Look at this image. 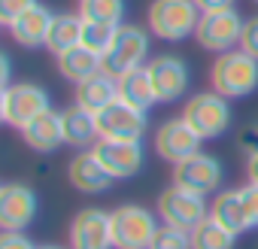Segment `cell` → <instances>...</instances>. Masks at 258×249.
Segmentation results:
<instances>
[{"instance_id":"obj_1","label":"cell","mask_w":258,"mask_h":249,"mask_svg":"<svg viewBox=\"0 0 258 249\" xmlns=\"http://www.w3.org/2000/svg\"><path fill=\"white\" fill-rule=\"evenodd\" d=\"M210 82L222 97H249L258 88V58L243 49L222 52L210 67Z\"/></svg>"},{"instance_id":"obj_2","label":"cell","mask_w":258,"mask_h":249,"mask_svg":"<svg viewBox=\"0 0 258 249\" xmlns=\"http://www.w3.org/2000/svg\"><path fill=\"white\" fill-rule=\"evenodd\" d=\"M115 249H149L158 234V216L140 204H121L109 213Z\"/></svg>"},{"instance_id":"obj_3","label":"cell","mask_w":258,"mask_h":249,"mask_svg":"<svg viewBox=\"0 0 258 249\" xmlns=\"http://www.w3.org/2000/svg\"><path fill=\"white\" fill-rule=\"evenodd\" d=\"M201 22V10L195 0H152L149 7V31L164 43H179L195 37Z\"/></svg>"},{"instance_id":"obj_4","label":"cell","mask_w":258,"mask_h":249,"mask_svg":"<svg viewBox=\"0 0 258 249\" xmlns=\"http://www.w3.org/2000/svg\"><path fill=\"white\" fill-rule=\"evenodd\" d=\"M146 55H149V34L140 25H118L112 46L100 58V67L103 73L121 79L124 73L140 70L146 64Z\"/></svg>"},{"instance_id":"obj_5","label":"cell","mask_w":258,"mask_h":249,"mask_svg":"<svg viewBox=\"0 0 258 249\" xmlns=\"http://www.w3.org/2000/svg\"><path fill=\"white\" fill-rule=\"evenodd\" d=\"M210 216L219 219L234 234L255 231L258 228V185L249 182V185H240V189L219 192L216 201L210 204Z\"/></svg>"},{"instance_id":"obj_6","label":"cell","mask_w":258,"mask_h":249,"mask_svg":"<svg viewBox=\"0 0 258 249\" xmlns=\"http://www.w3.org/2000/svg\"><path fill=\"white\" fill-rule=\"evenodd\" d=\"M182 118L195 128V134L201 140H216V137H222L228 131V125H231V103L219 91H201V94L185 100Z\"/></svg>"},{"instance_id":"obj_7","label":"cell","mask_w":258,"mask_h":249,"mask_svg":"<svg viewBox=\"0 0 258 249\" xmlns=\"http://www.w3.org/2000/svg\"><path fill=\"white\" fill-rule=\"evenodd\" d=\"M46 109H52V100H49V91L37 82H19L0 91V115L10 128L22 131L25 125H31Z\"/></svg>"},{"instance_id":"obj_8","label":"cell","mask_w":258,"mask_h":249,"mask_svg":"<svg viewBox=\"0 0 258 249\" xmlns=\"http://www.w3.org/2000/svg\"><path fill=\"white\" fill-rule=\"evenodd\" d=\"M243 16L228 7V10H213V13H201V22H198V31H195V40L201 49H210L216 55L222 52H231V49H240V37H243Z\"/></svg>"},{"instance_id":"obj_9","label":"cell","mask_w":258,"mask_h":249,"mask_svg":"<svg viewBox=\"0 0 258 249\" xmlns=\"http://www.w3.org/2000/svg\"><path fill=\"white\" fill-rule=\"evenodd\" d=\"M158 219L164 225H173V228H185V231H195L207 216H210V207L204 201V195H195L188 189H179V185H170L158 195Z\"/></svg>"},{"instance_id":"obj_10","label":"cell","mask_w":258,"mask_h":249,"mask_svg":"<svg viewBox=\"0 0 258 249\" xmlns=\"http://www.w3.org/2000/svg\"><path fill=\"white\" fill-rule=\"evenodd\" d=\"M146 115L143 109L124 103L121 97L112 100L109 106H103L97 112V131H100V140H143L146 134Z\"/></svg>"},{"instance_id":"obj_11","label":"cell","mask_w":258,"mask_h":249,"mask_svg":"<svg viewBox=\"0 0 258 249\" xmlns=\"http://www.w3.org/2000/svg\"><path fill=\"white\" fill-rule=\"evenodd\" d=\"M152 143H155V152H158L164 161L179 164V161L198 155L204 140L195 134V128H191V125H188L182 115H176V118H164V121L158 125V131H155Z\"/></svg>"},{"instance_id":"obj_12","label":"cell","mask_w":258,"mask_h":249,"mask_svg":"<svg viewBox=\"0 0 258 249\" xmlns=\"http://www.w3.org/2000/svg\"><path fill=\"white\" fill-rule=\"evenodd\" d=\"M222 176H225L222 161L216 155H207V152H198V155L173 164V185L188 189L195 195H213V192H219Z\"/></svg>"},{"instance_id":"obj_13","label":"cell","mask_w":258,"mask_h":249,"mask_svg":"<svg viewBox=\"0 0 258 249\" xmlns=\"http://www.w3.org/2000/svg\"><path fill=\"white\" fill-rule=\"evenodd\" d=\"M146 70L152 76V88H155L158 103H176L179 97H185L191 73L179 55H158L146 64Z\"/></svg>"},{"instance_id":"obj_14","label":"cell","mask_w":258,"mask_h":249,"mask_svg":"<svg viewBox=\"0 0 258 249\" xmlns=\"http://www.w3.org/2000/svg\"><path fill=\"white\" fill-rule=\"evenodd\" d=\"M37 195L25 182L0 185V228L4 231H25L37 219Z\"/></svg>"},{"instance_id":"obj_15","label":"cell","mask_w":258,"mask_h":249,"mask_svg":"<svg viewBox=\"0 0 258 249\" xmlns=\"http://www.w3.org/2000/svg\"><path fill=\"white\" fill-rule=\"evenodd\" d=\"M91 149L112 179H131L143 167V140H97Z\"/></svg>"},{"instance_id":"obj_16","label":"cell","mask_w":258,"mask_h":249,"mask_svg":"<svg viewBox=\"0 0 258 249\" xmlns=\"http://www.w3.org/2000/svg\"><path fill=\"white\" fill-rule=\"evenodd\" d=\"M70 249H115L109 213L97 207H85L70 222Z\"/></svg>"},{"instance_id":"obj_17","label":"cell","mask_w":258,"mask_h":249,"mask_svg":"<svg viewBox=\"0 0 258 249\" xmlns=\"http://www.w3.org/2000/svg\"><path fill=\"white\" fill-rule=\"evenodd\" d=\"M67 179H70L73 189H79L85 195H100L115 182L109 176V170L100 164V158L94 155V149H82V152L73 155V161L67 167Z\"/></svg>"},{"instance_id":"obj_18","label":"cell","mask_w":258,"mask_h":249,"mask_svg":"<svg viewBox=\"0 0 258 249\" xmlns=\"http://www.w3.org/2000/svg\"><path fill=\"white\" fill-rule=\"evenodd\" d=\"M55 16L43 7V4H34L31 10H25L7 31L13 34V40L25 49H37V46H46V37H49V28H52Z\"/></svg>"},{"instance_id":"obj_19","label":"cell","mask_w":258,"mask_h":249,"mask_svg":"<svg viewBox=\"0 0 258 249\" xmlns=\"http://www.w3.org/2000/svg\"><path fill=\"white\" fill-rule=\"evenodd\" d=\"M61 121H64V143L70 146H79V149H91L97 140H100V131H97V112L79 106L76 100L61 109Z\"/></svg>"},{"instance_id":"obj_20","label":"cell","mask_w":258,"mask_h":249,"mask_svg":"<svg viewBox=\"0 0 258 249\" xmlns=\"http://www.w3.org/2000/svg\"><path fill=\"white\" fill-rule=\"evenodd\" d=\"M22 137H25V143H28L34 152H55V149L64 143V121H61V112L46 109V112L37 115L31 125H25V128H22Z\"/></svg>"},{"instance_id":"obj_21","label":"cell","mask_w":258,"mask_h":249,"mask_svg":"<svg viewBox=\"0 0 258 249\" xmlns=\"http://www.w3.org/2000/svg\"><path fill=\"white\" fill-rule=\"evenodd\" d=\"M73 100L79 106L91 109V112H100L103 106H109L112 100H118V79L109 76V73H103V70H97L94 76H88V79H82L76 85V97Z\"/></svg>"},{"instance_id":"obj_22","label":"cell","mask_w":258,"mask_h":249,"mask_svg":"<svg viewBox=\"0 0 258 249\" xmlns=\"http://www.w3.org/2000/svg\"><path fill=\"white\" fill-rule=\"evenodd\" d=\"M118 97H121L124 103H131V106H137V109L149 112V109L158 103L149 70H146V67H140V70L124 73V76L118 79Z\"/></svg>"},{"instance_id":"obj_23","label":"cell","mask_w":258,"mask_h":249,"mask_svg":"<svg viewBox=\"0 0 258 249\" xmlns=\"http://www.w3.org/2000/svg\"><path fill=\"white\" fill-rule=\"evenodd\" d=\"M82 28H85V22H82V16L76 13H64V16H55V22H52V28H49V37H46V49L58 58V55H64L67 49H73V46H79L82 43Z\"/></svg>"},{"instance_id":"obj_24","label":"cell","mask_w":258,"mask_h":249,"mask_svg":"<svg viewBox=\"0 0 258 249\" xmlns=\"http://www.w3.org/2000/svg\"><path fill=\"white\" fill-rule=\"evenodd\" d=\"M58 70H61V76H64L67 82L79 85L82 79L94 76V73L103 70V67H100V55H94V52L85 49V46H73V49H67L64 55H58Z\"/></svg>"},{"instance_id":"obj_25","label":"cell","mask_w":258,"mask_h":249,"mask_svg":"<svg viewBox=\"0 0 258 249\" xmlns=\"http://www.w3.org/2000/svg\"><path fill=\"white\" fill-rule=\"evenodd\" d=\"M234 246H237V234L213 216H207L191 231V249H234Z\"/></svg>"},{"instance_id":"obj_26","label":"cell","mask_w":258,"mask_h":249,"mask_svg":"<svg viewBox=\"0 0 258 249\" xmlns=\"http://www.w3.org/2000/svg\"><path fill=\"white\" fill-rule=\"evenodd\" d=\"M79 16L91 25H121L124 0H79Z\"/></svg>"},{"instance_id":"obj_27","label":"cell","mask_w":258,"mask_h":249,"mask_svg":"<svg viewBox=\"0 0 258 249\" xmlns=\"http://www.w3.org/2000/svg\"><path fill=\"white\" fill-rule=\"evenodd\" d=\"M85 22V19H82ZM115 31L118 28H112V25H91V22H85V28H82V43L79 46H85V49H91L94 55H106V49L112 46V40H115Z\"/></svg>"},{"instance_id":"obj_28","label":"cell","mask_w":258,"mask_h":249,"mask_svg":"<svg viewBox=\"0 0 258 249\" xmlns=\"http://www.w3.org/2000/svg\"><path fill=\"white\" fill-rule=\"evenodd\" d=\"M149 249H191V231L173 228V225H161Z\"/></svg>"},{"instance_id":"obj_29","label":"cell","mask_w":258,"mask_h":249,"mask_svg":"<svg viewBox=\"0 0 258 249\" xmlns=\"http://www.w3.org/2000/svg\"><path fill=\"white\" fill-rule=\"evenodd\" d=\"M37 4V0H0V22H4L7 28L25 13V10H31Z\"/></svg>"},{"instance_id":"obj_30","label":"cell","mask_w":258,"mask_h":249,"mask_svg":"<svg viewBox=\"0 0 258 249\" xmlns=\"http://www.w3.org/2000/svg\"><path fill=\"white\" fill-rule=\"evenodd\" d=\"M240 49L249 52L252 58H258V16L246 19V25H243V37H240Z\"/></svg>"},{"instance_id":"obj_31","label":"cell","mask_w":258,"mask_h":249,"mask_svg":"<svg viewBox=\"0 0 258 249\" xmlns=\"http://www.w3.org/2000/svg\"><path fill=\"white\" fill-rule=\"evenodd\" d=\"M0 249H37V246L25 237V231H4L0 234Z\"/></svg>"},{"instance_id":"obj_32","label":"cell","mask_w":258,"mask_h":249,"mask_svg":"<svg viewBox=\"0 0 258 249\" xmlns=\"http://www.w3.org/2000/svg\"><path fill=\"white\" fill-rule=\"evenodd\" d=\"M201 13H213V10H228L234 7V0H195Z\"/></svg>"},{"instance_id":"obj_33","label":"cell","mask_w":258,"mask_h":249,"mask_svg":"<svg viewBox=\"0 0 258 249\" xmlns=\"http://www.w3.org/2000/svg\"><path fill=\"white\" fill-rule=\"evenodd\" d=\"M246 173H249V182L258 185V152H252V155L246 158Z\"/></svg>"},{"instance_id":"obj_34","label":"cell","mask_w":258,"mask_h":249,"mask_svg":"<svg viewBox=\"0 0 258 249\" xmlns=\"http://www.w3.org/2000/svg\"><path fill=\"white\" fill-rule=\"evenodd\" d=\"M0 85H10V55H0Z\"/></svg>"},{"instance_id":"obj_35","label":"cell","mask_w":258,"mask_h":249,"mask_svg":"<svg viewBox=\"0 0 258 249\" xmlns=\"http://www.w3.org/2000/svg\"><path fill=\"white\" fill-rule=\"evenodd\" d=\"M37 249H64V246H37Z\"/></svg>"},{"instance_id":"obj_36","label":"cell","mask_w":258,"mask_h":249,"mask_svg":"<svg viewBox=\"0 0 258 249\" xmlns=\"http://www.w3.org/2000/svg\"><path fill=\"white\" fill-rule=\"evenodd\" d=\"M255 4H258V0H255Z\"/></svg>"}]
</instances>
